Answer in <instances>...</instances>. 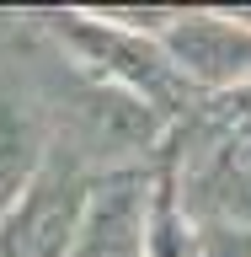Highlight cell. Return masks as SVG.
Listing matches in <instances>:
<instances>
[{"label": "cell", "mask_w": 251, "mask_h": 257, "mask_svg": "<svg viewBox=\"0 0 251 257\" xmlns=\"http://www.w3.org/2000/svg\"><path fill=\"white\" fill-rule=\"evenodd\" d=\"M80 193L86 188H80L70 156L43 161L32 188L0 214V257H64L80 214Z\"/></svg>", "instance_id": "6da1fadb"}, {"label": "cell", "mask_w": 251, "mask_h": 257, "mask_svg": "<svg viewBox=\"0 0 251 257\" xmlns=\"http://www.w3.org/2000/svg\"><path fill=\"white\" fill-rule=\"evenodd\" d=\"M150 230V177L112 172L80 193V214L64 257H139Z\"/></svg>", "instance_id": "7a4b0ae2"}, {"label": "cell", "mask_w": 251, "mask_h": 257, "mask_svg": "<svg viewBox=\"0 0 251 257\" xmlns=\"http://www.w3.org/2000/svg\"><path fill=\"white\" fill-rule=\"evenodd\" d=\"M43 145H48V123H43L38 86L27 75L0 70V214L43 172V161H48Z\"/></svg>", "instance_id": "3957f363"}, {"label": "cell", "mask_w": 251, "mask_h": 257, "mask_svg": "<svg viewBox=\"0 0 251 257\" xmlns=\"http://www.w3.org/2000/svg\"><path fill=\"white\" fill-rule=\"evenodd\" d=\"M166 48L198 80H235V75L251 70V32L230 27L219 16H187V22H176L166 32Z\"/></svg>", "instance_id": "277c9868"}, {"label": "cell", "mask_w": 251, "mask_h": 257, "mask_svg": "<svg viewBox=\"0 0 251 257\" xmlns=\"http://www.w3.org/2000/svg\"><path fill=\"white\" fill-rule=\"evenodd\" d=\"M203 257H251V236L246 230H214V236H203Z\"/></svg>", "instance_id": "5b68a950"}]
</instances>
